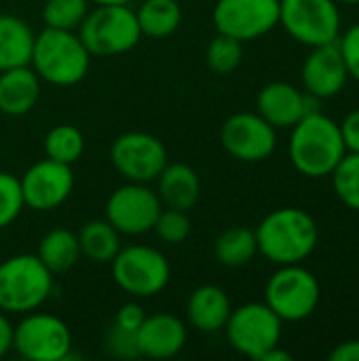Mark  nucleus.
I'll return each mask as SVG.
<instances>
[{"label":"nucleus","instance_id":"aec40b11","mask_svg":"<svg viewBox=\"0 0 359 361\" xmlns=\"http://www.w3.org/2000/svg\"><path fill=\"white\" fill-rule=\"evenodd\" d=\"M40 78L32 66H17L0 72V112L6 116H23L32 112L40 99Z\"/></svg>","mask_w":359,"mask_h":361},{"label":"nucleus","instance_id":"9d476101","mask_svg":"<svg viewBox=\"0 0 359 361\" xmlns=\"http://www.w3.org/2000/svg\"><path fill=\"white\" fill-rule=\"evenodd\" d=\"M72 347L70 326L53 313L30 311L13 330V351L28 361H66Z\"/></svg>","mask_w":359,"mask_h":361},{"label":"nucleus","instance_id":"39448f33","mask_svg":"<svg viewBox=\"0 0 359 361\" xmlns=\"http://www.w3.org/2000/svg\"><path fill=\"white\" fill-rule=\"evenodd\" d=\"M76 32L91 57L125 55L142 40L135 8L129 4H104L89 8Z\"/></svg>","mask_w":359,"mask_h":361},{"label":"nucleus","instance_id":"c9c22d12","mask_svg":"<svg viewBox=\"0 0 359 361\" xmlns=\"http://www.w3.org/2000/svg\"><path fill=\"white\" fill-rule=\"evenodd\" d=\"M341 135L345 142L347 152H359V108L351 110L341 123Z\"/></svg>","mask_w":359,"mask_h":361},{"label":"nucleus","instance_id":"f3484780","mask_svg":"<svg viewBox=\"0 0 359 361\" xmlns=\"http://www.w3.org/2000/svg\"><path fill=\"white\" fill-rule=\"evenodd\" d=\"M140 357L148 360H171L180 355L188 341L186 324L171 313L146 315L135 332Z\"/></svg>","mask_w":359,"mask_h":361},{"label":"nucleus","instance_id":"58836bf2","mask_svg":"<svg viewBox=\"0 0 359 361\" xmlns=\"http://www.w3.org/2000/svg\"><path fill=\"white\" fill-rule=\"evenodd\" d=\"M260 361H292V355H290L286 349H281V345H277V347H273L271 351H267L264 357Z\"/></svg>","mask_w":359,"mask_h":361},{"label":"nucleus","instance_id":"4be33fe9","mask_svg":"<svg viewBox=\"0 0 359 361\" xmlns=\"http://www.w3.org/2000/svg\"><path fill=\"white\" fill-rule=\"evenodd\" d=\"M36 32L32 25L11 13H0V72L30 66Z\"/></svg>","mask_w":359,"mask_h":361},{"label":"nucleus","instance_id":"ea45409f","mask_svg":"<svg viewBox=\"0 0 359 361\" xmlns=\"http://www.w3.org/2000/svg\"><path fill=\"white\" fill-rule=\"evenodd\" d=\"M93 6H104V4H129L131 0H89Z\"/></svg>","mask_w":359,"mask_h":361},{"label":"nucleus","instance_id":"473e14b6","mask_svg":"<svg viewBox=\"0 0 359 361\" xmlns=\"http://www.w3.org/2000/svg\"><path fill=\"white\" fill-rule=\"evenodd\" d=\"M104 343H106V351L116 360H138L140 357L135 332L123 330L116 324H110V328L106 330Z\"/></svg>","mask_w":359,"mask_h":361},{"label":"nucleus","instance_id":"2eb2a0df","mask_svg":"<svg viewBox=\"0 0 359 361\" xmlns=\"http://www.w3.org/2000/svg\"><path fill=\"white\" fill-rule=\"evenodd\" d=\"M25 207L47 214L61 207L74 190L72 165L57 163L53 159H42L30 165L19 178Z\"/></svg>","mask_w":359,"mask_h":361},{"label":"nucleus","instance_id":"2f4dec72","mask_svg":"<svg viewBox=\"0 0 359 361\" xmlns=\"http://www.w3.org/2000/svg\"><path fill=\"white\" fill-rule=\"evenodd\" d=\"M23 192L17 176L0 171V228L11 226L23 212Z\"/></svg>","mask_w":359,"mask_h":361},{"label":"nucleus","instance_id":"20e7f679","mask_svg":"<svg viewBox=\"0 0 359 361\" xmlns=\"http://www.w3.org/2000/svg\"><path fill=\"white\" fill-rule=\"evenodd\" d=\"M55 290V275L36 254H15L0 262V311L25 315L40 309Z\"/></svg>","mask_w":359,"mask_h":361},{"label":"nucleus","instance_id":"e433bc0d","mask_svg":"<svg viewBox=\"0 0 359 361\" xmlns=\"http://www.w3.org/2000/svg\"><path fill=\"white\" fill-rule=\"evenodd\" d=\"M328 357L332 361H359V338H351L336 345Z\"/></svg>","mask_w":359,"mask_h":361},{"label":"nucleus","instance_id":"4c0bfd02","mask_svg":"<svg viewBox=\"0 0 359 361\" xmlns=\"http://www.w3.org/2000/svg\"><path fill=\"white\" fill-rule=\"evenodd\" d=\"M13 330L15 326L11 324L8 315L0 311V357L13 351Z\"/></svg>","mask_w":359,"mask_h":361},{"label":"nucleus","instance_id":"a211bd4d","mask_svg":"<svg viewBox=\"0 0 359 361\" xmlns=\"http://www.w3.org/2000/svg\"><path fill=\"white\" fill-rule=\"evenodd\" d=\"M256 112L275 129H292L305 116V91L286 80H273L258 91Z\"/></svg>","mask_w":359,"mask_h":361},{"label":"nucleus","instance_id":"6e6552de","mask_svg":"<svg viewBox=\"0 0 359 361\" xmlns=\"http://www.w3.org/2000/svg\"><path fill=\"white\" fill-rule=\"evenodd\" d=\"M279 25L296 42L313 49L339 40L343 15L336 0H279Z\"/></svg>","mask_w":359,"mask_h":361},{"label":"nucleus","instance_id":"7ed1b4c3","mask_svg":"<svg viewBox=\"0 0 359 361\" xmlns=\"http://www.w3.org/2000/svg\"><path fill=\"white\" fill-rule=\"evenodd\" d=\"M30 66L42 82L74 87L89 74L91 53L83 44L78 32L44 27L34 38Z\"/></svg>","mask_w":359,"mask_h":361},{"label":"nucleus","instance_id":"a19ab883","mask_svg":"<svg viewBox=\"0 0 359 361\" xmlns=\"http://www.w3.org/2000/svg\"><path fill=\"white\" fill-rule=\"evenodd\" d=\"M339 4H349V6H358L359 0H336Z\"/></svg>","mask_w":359,"mask_h":361},{"label":"nucleus","instance_id":"f704fd0d","mask_svg":"<svg viewBox=\"0 0 359 361\" xmlns=\"http://www.w3.org/2000/svg\"><path fill=\"white\" fill-rule=\"evenodd\" d=\"M144 317H146V313H144L142 305H138V302H127V305H121V307L116 309L114 322H112V324H116V326L123 328V330L138 332V328L142 326Z\"/></svg>","mask_w":359,"mask_h":361},{"label":"nucleus","instance_id":"a878e982","mask_svg":"<svg viewBox=\"0 0 359 361\" xmlns=\"http://www.w3.org/2000/svg\"><path fill=\"white\" fill-rule=\"evenodd\" d=\"M214 256L222 267L239 269L250 264L258 256L256 233L248 226H231L218 235L214 243Z\"/></svg>","mask_w":359,"mask_h":361},{"label":"nucleus","instance_id":"412c9836","mask_svg":"<svg viewBox=\"0 0 359 361\" xmlns=\"http://www.w3.org/2000/svg\"><path fill=\"white\" fill-rule=\"evenodd\" d=\"M154 182L163 207L190 212L199 201L201 180L197 171L186 163H167Z\"/></svg>","mask_w":359,"mask_h":361},{"label":"nucleus","instance_id":"393cba45","mask_svg":"<svg viewBox=\"0 0 359 361\" xmlns=\"http://www.w3.org/2000/svg\"><path fill=\"white\" fill-rule=\"evenodd\" d=\"M142 36L167 38L182 23V6L178 0H142L135 8Z\"/></svg>","mask_w":359,"mask_h":361},{"label":"nucleus","instance_id":"1a4fd4ad","mask_svg":"<svg viewBox=\"0 0 359 361\" xmlns=\"http://www.w3.org/2000/svg\"><path fill=\"white\" fill-rule=\"evenodd\" d=\"M233 351L243 357L260 361L267 351L281 343L284 322L267 302H245L231 311L222 330Z\"/></svg>","mask_w":359,"mask_h":361},{"label":"nucleus","instance_id":"5701e85b","mask_svg":"<svg viewBox=\"0 0 359 361\" xmlns=\"http://www.w3.org/2000/svg\"><path fill=\"white\" fill-rule=\"evenodd\" d=\"M76 237H78L80 256H85L93 264H110L118 254V250L123 247L121 245L123 235L106 218H95L85 222L76 233Z\"/></svg>","mask_w":359,"mask_h":361},{"label":"nucleus","instance_id":"ddd939ff","mask_svg":"<svg viewBox=\"0 0 359 361\" xmlns=\"http://www.w3.org/2000/svg\"><path fill=\"white\" fill-rule=\"evenodd\" d=\"M212 21L218 34L252 42L279 25V0H216Z\"/></svg>","mask_w":359,"mask_h":361},{"label":"nucleus","instance_id":"423d86ee","mask_svg":"<svg viewBox=\"0 0 359 361\" xmlns=\"http://www.w3.org/2000/svg\"><path fill=\"white\" fill-rule=\"evenodd\" d=\"M110 275L116 288L133 298H152L171 281L167 256L152 245H125L110 262Z\"/></svg>","mask_w":359,"mask_h":361},{"label":"nucleus","instance_id":"b1692460","mask_svg":"<svg viewBox=\"0 0 359 361\" xmlns=\"http://www.w3.org/2000/svg\"><path fill=\"white\" fill-rule=\"evenodd\" d=\"M36 256L53 275L68 273L80 260V247H78L76 233H72L70 228H63V226L51 228L38 241Z\"/></svg>","mask_w":359,"mask_h":361},{"label":"nucleus","instance_id":"c85d7f7f","mask_svg":"<svg viewBox=\"0 0 359 361\" xmlns=\"http://www.w3.org/2000/svg\"><path fill=\"white\" fill-rule=\"evenodd\" d=\"M330 178L339 201L349 209L359 212V152H347Z\"/></svg>","mask_w":359,"mask_h":361},{"label":"nucleus","instance_id":"f03ea898","mask_svg":"<svg viewBox=\"0 0 359 361\" xmlns=\"http://www.w3.org/2000/svg\"><path fill=\"white\" fill-rule=\"evenodd\" d=\"M345 154L341 127L324 112L307 114L290 129V163L307 178H328Z\"/></svg>","mask_w":359,"mask_h":361},{"label":"nucleus","instance_id":"4468645a","mask_svg":"<svg viewBox=\"0 0 359 361\" xmlns=\"http://www.w3.org/2000/svg\"><path fill=\"white\" fill-rule=\"evenodd\" d=\"M222 148L241 163H262L277 150V129L258 112H235L220 127Z\"/></svg>","mask_w":359,"mask_h":361},{"label":"nucleus","instance_id":"0eeeda50","mask_svg":"<svg viewBox=\"0 0 359 361\" xmlns=\"http://www.w3.org/2000/svg\"><path fill=\"white\" fill-rule=\"evenodd\" d=\"M322 300L317 277L303 264H284L269 277L264 286V302L286 324L309 319Z\"/></svg>","mask_w":359,"mask_h":361},{"label":"nucleus","instance_id":"bb28decb","mask_svg":"<svg viewBox=\"0 0 359 361\" xmlns=\"http://www.w3.org/2000/svg\"><path fill=\"white\" fill-rule=\"evenodd\" d=\"M85 146L83 131L70 123H59L44 135V157L57 163L74 165L85 154Z\"/></svg>","mask_w":359,"mask_h":361},{"label":"nucleus","instance_id":"dca6fc26","mask_svg":"<svg viewBox=\"0 0 359 361\" xmlns=\"http://www.w3.org/2000/svg\"><path fill=\"white\" fill-rule=\"evenodd\" d=\"M300 80H303V91L320 97L322 102L336 97L347 87L349 80V72L339 51V44L330 42V44L313 47L303 61Z\"/></svg>","mask_w":359,"mask_h":361},{"label":"nucleus","instance_id":"f257e3e1","mask_svg":"<svg viewBox=\"0 0 359 361\" xmlns=\"http://www.w3.org/2000/svg\"><path fill=\"white\" fill-rule=\"evenodd\" d=\"M258 254L271 264H303L320 243L315 218L300 207H279L267 214L256 226Z\"/></svg>","mask_w":359,"mask_h":361},{"label":"nucleus","instance_id":"f8f14e48","mask_svg":"<svg viewBox=\"0 0 359 361\" xmlns=\"http://www.w3.org/2000/svg\"><path fill=\"white\" fill-rule=\"evenodd\" d=\"M112 167L127 180L150 184L169 163L165 144L146 131H125L110 146Z\"/></svg>","mask_w":359,"mask_h":361},{"label":"nucleus","instance_id":"cd10ccee","mask_svg":"<svg viewBox=\"0 0 359 361\" xmlns=\"http://www.w3.org/2000/svg\"><path fill=\"white\" fill-rule=\"evenodd\" d=\"M91 8L89 0H44L42 23L55 30H78Z\"/></svg>","mask_w":359,"mask_h":361},{"label":"nucleus","instance_id":"72a5a7b5","mask_svg":"<svg viewBox=\"0 0 359 361\" xmlns=\"http://www.w3.org/2000/svg\"><path fill=\"white\" fill-rule=\"evenodd\" d=\"M336 44H339V51L345 59L349 78L359 82V21L349 25L345 32H341Z\"/></svg>","mask_w":359,"mask_h":361},{"label":"nucleus","instance_id":"c756f323","mask_svg":"<svg viewBox=\"0 0 359 361\" xmlns=\"http://www.w3.org/2000/svg\"><path fill=\"white\" fill-rule=\"evenodd\" d=\"M241 59H243V42L224 34H216L205 49L207 68L220 76L233 74L241 66Z\"/></svg>","mask_w":359,"mask_h":361},{"label":"nucleus","instance_id":"6ab92c4d","mask_svg":"<svg viewBox=\"0 0 359 361\" xmlns=\"http://www.w3.org/2000/svg\"><path fill=\"white\" fill-rule=\"evenodd\" d=\"M233 311L229 294L214 283H203L188 294L186 319L201 334L222 332Z\"/></svg>","mask_w":359,"mask_h":361},{"label":"nucleus","instance_id":"9b49d317","mask_svg":"<svg viewBox=\"0 0 359 361\" xmlns=\"http://www.w3.org/2000/svg\"><path fill=\"white\" fill-rule=\"evenodd\" d=\"M163 203L148 184L127 182L114 188L106 201L104 218L127 237H140L154 228Z\"/></svg>","mask_w":359,"mask_h":361},{"label":"nucleus","instance_id":"7c9ffc66","mask_svg":"<svg viewBox=\"0 0 359 361\" xmlns=\"http://www.w3.org/2000/svg\"><path fill=\"white\" fill-rule=\"evenodd\" d=\"M157 237L167 243V245H180L184 243L190 233H193V222L188 218V212H182V209H171V207H163L157 222H154V228Z\"/></svg>","mask_w":359,"mask_h":361}]
</instances>
